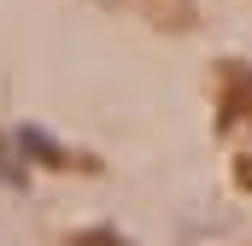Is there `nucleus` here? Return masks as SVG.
<instances>
[{"label": "nucleus", "mask_w": 252, "mask_h": 246, "mask_svg": "<svg viewBox=\"0 0 252 246\" xmlns=\"http://www.w3.org/2000/svg\"><path fill=\"white\" fill-rule=\"evenodd\" d=\"M76 246H129V241H118L112 229H94V235H82V241H76Z\"/></svg>", "instance_id": "nucleus-1"}]
</instances>
